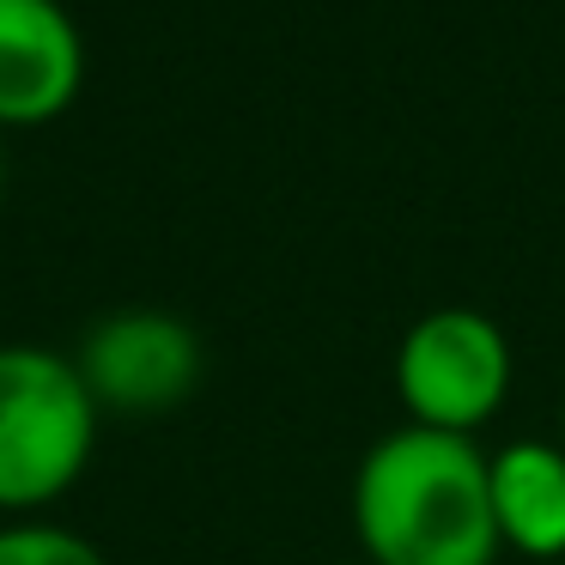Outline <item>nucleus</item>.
<instances>
[{"mask_svg": "<svg viewBox=\"0 0 565 565\" xmlns=\"http://www.w3.org/2000/svg\"><path fill=\"white\" fill-rule=\"evenodd\" d=\"M86 86V43L62 0H0V128H43Z\"/></svg>", "mask_w": 565, "mask_h": 565, "instance_id": "5", "label": "nucleus"}, {"mask_svg": "<svg viewBox=\"0 0 565 565\" xmlns=\"http://www.w3.org/2000/svg\"><path fill=\"white\" fill-rule=\"evenodd\" d=\"M347 565H371V559H347Z\"/></svg>", "mask_w": 565, "mask_h": 565, "instance_id": "9", "label": "nucleus"}, {"mask_svg": "<svg viewBox=\"0 0 565 565\" xmlns=\"http://www.w3.org/2000/svg\"><path fill=\"white\" fill-rule=\"evenodd\" d=\"M0 565H104L86 535L62 523H0Z\"/></svg>", "mask_w": 565, "mask_h": 565, "instance_id": "7", "label": "nucleus"}, {"mask_svg": "<svg viewBox=\"0 0 565 565\" xmlns=\"http://www.w3.org/2000/svg\"><path fill=\"white\" fill-rule=\"evenodd\" d=\"M98 402L74 359L50 347H0V511L62 499L92 462Z\"/></svg>", "mask_w": 565, "mask_h": 565, "instance_id": "2", "label": "nucleus"}, {"mask_svg": "<svg viewBox=\"0 0 565 565\" xmlns=\"http://www.w3.org/2000/svg\"><path fill=\"white\" fill-rule=\"evenodd\" d=\"M98 414H171L201 383V341L171 310H116L74 353Z\"/></svg>", "mask_w": 565, "mask_h": 565, "instance_id": "4", "label": "nucleus"}, {"mask_svg": "<svg viewBox=\"0 0 565 565\" xmlns=\"http://www.w3.org/2000/svg\"><path fill=\"white\" fill-rule=\"evenodd\" d=\"M353 535L371 565H492L504 541L487 450L426 426L377 438L353 475Z\"/></svg>", "mask_w": 565, "mask_h": 565, "instance_id": "1", "label": "nucleus"}, {"mask_svg": "<svg viewBox=\"0 0 565 565\" xmlns=\"http://www.w3.org/2000/svg\"><path fill=\"white\" fill-rule=\"evenodd\" d=\"M499 541L535 565H565V444L516 438L487 456Z\"/></svg>", "mask_w": 565, "mask_h": 565, "instance_id": "6", "label": "nucleus"}, {"mask_svg": "<svg viewBox=\"0 0 565 565\" xmlns=\"http://www.w3.org/2000/svg\"><path fill=\"white\" fill-rule=\"evenodd\" d=\"M407 426L475 438L511 395V334L475 305H438L395 347Z\"/></svg>", "mask_w": 565, "mask_h": 565, "instance_id": "3", "label": "nucleus"}, {"mask_svg": "<svg viewBox=\"0 0 565 565\" xmlns=\"http://www.w3.org/2000/svg\"><path fill=\"white\" fill-rule=\"evenodd\" d=\"M0 183H7V159H0Z\"/></svg>", "mask_w": 565, "mask_h": 565, "instance_id": "8", "label": "nucleus"}, {"mask_svg": "<svg viewBox=\"0 0 565 565\" xmlns=\"http://www.w3.org/2000/svg\"><path fill=\"white\" fill-rule=\"evenodd\" d=\"M559 444H565V431H559Z\"/></svg>", "mask_w": 565, "mask_h": 565, "instance_id": "10", "label": "nucleus"}]
</instances>
